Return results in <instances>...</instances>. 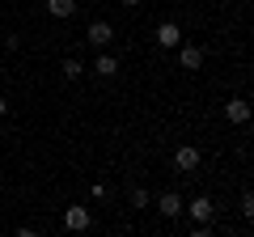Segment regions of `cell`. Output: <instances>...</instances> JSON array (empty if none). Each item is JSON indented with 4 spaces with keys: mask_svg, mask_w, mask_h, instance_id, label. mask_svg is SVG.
<instances>
[{
    "mask_svg": "<svg viewBox=\"0 0 254 237\" xmlns=\"http://www.w3.org/2000/svg\"><path fill=\"white\" fill-rule=\"evenodd\" d=\"M187 212H190V220H212V212H216V208H212L208 195H195V199L187 203Z\"/></svg>",
    "mask_w": 254,
    "mask_h": 237,
    "instance_id": "3",
    "label": "cell"
},
{
    "mask_svg": "<svg viewBox=\"0 0 254 237\" xmlns=\"http://www.w3.org/2000/svg\"><path fill=\"white\" fill-rule=\"evenodd\" d=\"M0 115H9V102H4V98H0Z\"/></svg>",
    "mask_w": 254,
    "mask_h": 237,
    "instance_id": "14",
    "label": "cell"
},
{
    "mask_svg": "<svg viewBox=\"0 0 254 237\" xmlns=\"http://www.w3.org/2000/svg\"><path fill=\"white\" fill-rule=\"evenodd\" d=\"M157 43H161V47H178L182 43V30L174 26V21H161V26H157Z\"/></svg>",
    "mask_w": 254,
    "mask_h": 237,
    "instance_id": "6",
    "label": "cell"
},
{
    "mask_svg": "<svg viewBox=\"0 0 254 237\" xmlns=\"http://www.w3.org/2000/svg\"><path fill=\"white\" fill-rule=\"evenodd\" d=\"M178 64L182 68H199L203 64V51H199V47H182V51H178Z\"/></svg>",
    "mask_w": 254,
    "mask_h": 237,
    "instance_id": "9",
    "label": "cell"
},
{
    "mask_svg": "<svg viewBox=\"0 0 254 237\" xmlns=\"http://www.w3.org/2000/svg\"><path fill=\"white\" fill-rule=\"evenodd\" d=\"M157 208H161V216H178V212H182V199H178L174 191H165L161 199H157Z\"/></svg>",
    "mask_w": 254,
    "mask_h": 237,
    "instance_id": "7",
    "label": "cell"
},
{
    "mask_svg": "<svg viewBox=\"0 0 254 237\" xmlns=\"http://www.w3.org/2000/svg\"><path fill=\"white\" fill-rule=\"evenodd\" d=\"M174 165H178V174L199 170V148H195V144H182L178 153H174Z\"/></svg>",
    "mask_w": 254,
    "mask_h": 237,
    "instance_id": "1",
    "label": "cell"
},
{
    "mask_svg": "<svg viewBox=\"0 0 254 237\" xmlns=\"http://www.w3.org/2000/svg\"><path fill=\"white\" fill-rule=\"evenodd\" d=\"M85 38H89V47H106L110 38H115V30H110V21H93Z\"/></svg>",
    "mask_w": 254,
    "mask_h": 237,
    "instance_id": "4",
    "label": "cell"
},
{
    "mask_svg": "<svg viewBox=\"0 0 254 237\" xmlns=\"http://www.w3.org/2000/svg\"><path fill=\"white\" fill-rule=\"evenodd\" d=\"M93 72H98V76H115L119 72V59H115V55H98V59H93Z\"/></svg>",
    "mask_w": 254,
    "mask_h": 237,
    "instance_id": "10",
    "label": "cell"
},
{
    "mask_svg": "<svg viewBox=\"0 0 254 237\" xmlns=\"http://www.w3.org/2000/svg\"><path fill=\"white\" fill-rule=\"evenodd\" d=\"M47 13H51V17H72L76 0H47Z\"/></svg>",
    "mask_w": 254,
    "mask_h": 237,
    "instance_id": "8",
    "label": "cell"
},
{
    "mask_svg": "<svg viewBox=\"0 0 254 237\" xmlns=\"http://www.w3.org/2000/svg\"><path fill=\"white\" fill-rule=\"evenodd\" d=\"M123 4H127V9H140V0H123Z\"/></svg>",
    "mask_w": 254,
    "mask_h": 237,
    "instance_id": "15",
    "label": "cell"
},
{
    "mask_svg": "<svg viewBox=\"0 0 254 237\" xmlns=\"http://www.w3.org/2000/svg\"><path fill=\"white\" fill-rule=\"evenodd\" d=\"M131 208H148V191H144V186L131 191Z\"/></svg>",
    "mask_w": 254,
    "mask_h": 237,
    "instance_id": "12",
    "label": "cell"
},
{
    "mask_svg": "<svg viewBox=\"0 0 254 237\" xmlns=\"http://www.w3.org/2000/svg\"><path fill=\"white\" fill-rule=\"evenodd\" d=\"M242 216H254V195H250V191L242 195Z\"/></svg>",
    "mask_w": 254,
    "mask_h": 237,
    "instance_id": "13",
    "label": "cell"
},
{
    "mask_svg": "<svg viewBox=\"0 0 254 237\" xmlns=\"http://www.w3.org/2000/svg\"><path fill=\"white\" fill-rule=\"evenodd\" d=\"M225 118H229V123H246V118H250V102H246V98H233V102L225 106Z\"/></svg>",
    "mask_w": 254,
    "mask_h": 237,
    "instance_id": "5",
    "label": "cell"
},
{
    "mask_svg": "<svg viewBox=\"0 0 254 237\" xmlns=\"http://www.w3.org/2000/svg\"><path fill=\"white\" fill-rule=\"evenodd\" d=\"M64 225L81 233V229H89V225H93V216H89V208H68V212H64Z\"/></svg>",
    "mask_w": 254,
    "mask_h": 237,
    "instance_id": "2",
    "label": "cell"
},
{
    "mask_svg": "<svg viewBox=\"0 0 254 237\" xmlns=\"http://www.w3.org/2000/svg\"><path fill=\"white\" fill-rule=\"evenodd\" d=\"M60 72H64V81H81V76H85V68L76 64V59H64V64H60Z\"/></svg>",
    "mask_w": 254,
    "mask_h": 237,
    "instance_id": "11",
    "label": "cell"
}]
</instances>
